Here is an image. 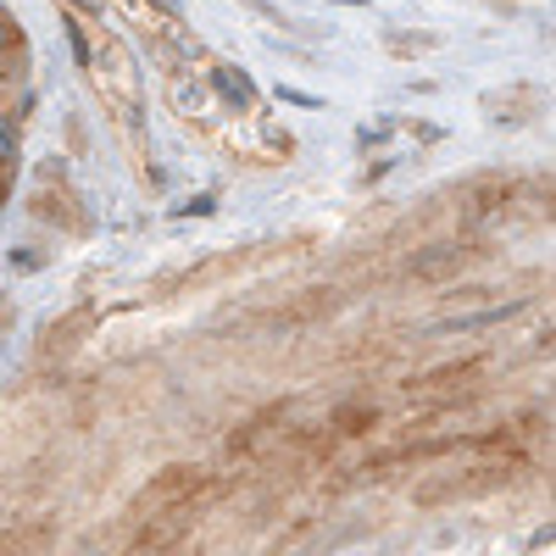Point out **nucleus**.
Masks as SVG:
<instances>
[{
    "label": "nucleus",
    "mask_w": 556,
    "mask_h": 556,
    "mask_svg": "<svg viewBox=\"0 0 556 556\" xmlns=\"http://www.w3.org/2000/svg\"><path fill=\"white\" fill-rule=\"evenodd\" d=\"M12 39H17V23H12L7 12H0V51H7V45H12Z\"/></svg>",
    "instance_id": "2"
},
{
    "label": "nucleus",
    "mask_w": 556,
    "mask_h": 556,
    "mask_svg": "<svg viewBox=\"0 0 556 556\" xmlns=\"http://www.w3.org/2000/svg\"><path fill=\"white\" fill-rule=\"evenodd\" d=\"M212 84H217V96H223V101L251 106V78H245L240 67H212Z\"/></svg>",
    "instance_id": "1"
},
{
    "label": "nucleus",
    "mask_w": 556,
    "mask_h": 556,
    "mask_svg": "<svg viewBox=\"0 0 556 556\" xmlns=\"http://www.w3.org/2000/svg\"><path fill=\"white\" fill-rule=\"evenodd\" d=\"M78 7H96V0H78Z\"/></svg>",
    "instance_id": "4"
},
{
    "label": "nucleus",
    "mask_w": 556,
    "mask_h": 556,
    "mask_svg": "<svg viewBox=\"0 0 556 556\" xmlns=\"http://www.w3.org/2000/svg\"><path fill=\"white\" fill-rule=\"evenodd\" d=\"M156 7H162L167 17H178V0H156Z\"/></svg>",
    "instance_id": "3"
}]
</instances>
